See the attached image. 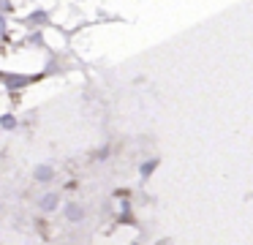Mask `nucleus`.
<instances>
[{
    "label": "nucleus",
    "mask_w": 253,
    "mask_h": 245,
    "mask_svg": "<svg viewBox=\"0 0 253 245\" xmlns=\"http://www.w3.org/2000/svg\"><path fill=\"white\" fill-rule=\"evenodd\" d=\"M55 177H57V172H55L52 163H36V166H33V180L39 185H49Z\"/></svg>",
    "instance_id": "f257e3e1"
},
{
    "label": "nucleus",
    "mask_w": 253,
    "mask_h": 245,
    "mask_svg": "<svg viewBox=\"0 0 253 245\" xmlns=\"http://www.w3.org/2000/svg\"><path fill=\"white\" fill-rule=\"evenodd\" d=\"M57 207H60V194H57V191H46L39 199V210L46 212V215H49V212H57Z\"/></svg>",
    "instance_id": "f03ea898"
},
{
    "label": "nucleus",
    "mask_w": 253,
    "mask_h": 245,
    "mask_svg": "<svg viewBox=\"0 0 253 245\" xmlns=\"http://www.w3.org/2000/svg\"><path fill=\"white\" fill-rule=\"evenodd\" d=\"M3 82H6L8 90H22V87H28L30 82H33V76H25V74H3Z\"/></svg>",
    "instance_id": "7ed1b4c3"
},
{
    "label": "nucleus",
    "mask_w": 253,
    "mask_h": 245,
    "mask_svg": "<svg viewBox=\"0 0 253 245\" xmlns=\"http://www.w3.org/2000/svg\"><path fill=\"white\" fill-rule=\"evenodd\" d=\"M63 212H66L68 223H82V221H84V207L79 204V201H66Z\"/></svg>",
    "instance_id": "20e7f679"
},
{
    "label": "nucleus",
    "mask_w": 253,
    "mask_h": 245,
    "mask_svg": "<svg viewBox=\"0 0 253 245\" xmlns=\"http://www.w3.org/2000/svg\"><path fill=\"white\" fill-rule=\"evenodd\" d=\"M158 158H147V161H142V166H139V174H142V180H150L155 174V169H158Z\"/></svg>",
    "instance_id": "39448f33"
},
{
    "label": "nucleus",
    "mask_w": 253,
    "mask_h": 245,
    "mask_svg": "<svg viewBox=\"0 0 253 245\" xmlns=\"http://www.w3.org/2000/svg\"><path fill=\"white\" fill-rule=\"evenodd\" d=\"M19 125V120H17V114H11V112H6V114H0V128L3 131H14Z\"/></svg>",
    "instance_id": "423d86ee"
},
{
    "label": "nucleus",
    "mask_w": 253,
    "mask_h": 245,
    "mask_svg": "<svg viewBox=\"0 0 253 245\" xmlns=\"http://www.w3.org/2000/svg\"><path fill=\"white\" fill-rule=\"evenodd\" d=\"M28 22H30V25H36V27L46 25V11H33V14L28 16Z\"/></svg>",
    "instance_id": "0eeeda50"
},
{
    "label": "nucleus",
    "mask_w": 253,
    "mask_h": 245,
    "mask_svg": "<svg viewBox=\"0 0 253 245\" xmlns=\"http://www.w3.org/2000/svg\"><path fill=\"white\" fill-rule=\"evenodd\" d=\"M106 155H109V147H101V150L95 152V161H106Z\"/></svg>",
    "instance_id": "6e6552de"
},
{
    "label": "nucleus",
    "mask_w": 253,
    "mask_h": 245,
    "mask_svg": "<svg viewBox=\"0 0 253 245\" xmlns=\"http://www.w3.org/2000/svg\"><path fill=\"white\" fill-rule=\"evenodd\" d=\"M8 30V22H6V14H0V36H6Z\"/></svg>",
    "instance_id": "1a4fd4ad"
},
{
    "label": "nucleus",
    "mask_w": 253,
    "mask_h": 245,
    "mask_svg": "<svg viewBox=\"0 0 253 245\" xmlns=\"http://www.w3.org/2000/svg\"><path fill=\"white\" fill-rule=\"evenodd\" d=\"M11 0H0V14H6V11H11Z\"/></svg>",
    "instance_id": "9d476101"
}]
</instances>
